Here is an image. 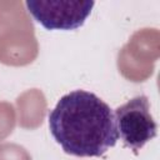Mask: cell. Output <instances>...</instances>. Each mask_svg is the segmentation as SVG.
Here are the masks:
<instances>
[{
    "instance_id": "cell-1",
    "label": "cell",
    "mask_w": 160,
    "mask_h": 160,
    "mask_svg": "<svg viewBox=\"0 0 160 160\" xmlns=\"http://www.w3.org/2000/svg\"><path fill=\"white\" fill-rule=\"evenodd\" d=\"M49 129L66 154L80 158L102 156L119 140L111 108L85 90L60 98L49 114Z\"/></svg>"
},
{
    "instance_id": "cell-2",
    "label": "cell",
    "mask_w": 160,
    "mask_h": 160,
    "mask_svg": "<svg viewBox=\"0 0 160 160\" xmlns=\"http://www.w3.org/2000/svg\"><path fill=\"white\" fill-rule=\"evenodd\" d=\"M114 115L118 135L134 154H138L146 142L156 136L158 125L150 114L149 99L145 95L130 99L119 106Z\"/></svg>"
},
{
    "instance_id": "cell-3",
    "label": "cell",
    "mask_w": 160,
    "mask_h": 160,
    "mask_svg": "<svg viewBox=\"0 0 160 160\" xmlns=\"http://www.w3.org/2000/svg\"><path fill=\"white\" fill-rule=\"evenodd\" d=\"M29 14L48 30H75L84 25L95 2L80 0H28Z\"/></svg>"
}]
</instances>
